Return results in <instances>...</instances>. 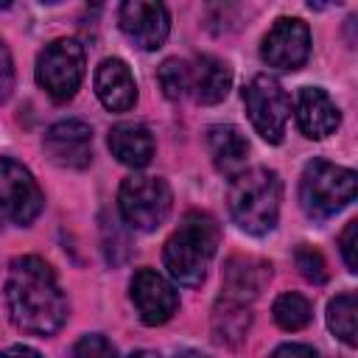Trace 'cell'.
Listing matches in <instances>:
<instances>
[{
  "label": "cell",
  "instance_id": "cell-1",
  "mask_svg": "<svg viewBox=\"0 0 358 358\" xmlns=\"http://www.w3.org/2000/svg\"><path fill=\"white\" fill-rule=\"evenodd\" d=\"M6 305L11 322L34 336L56 333L67 319V299L53 268L36 257H14L6 277Z\"/></svg>",
  "mask_w": 358,
  "mask_h": 358
},
{
  "label": "cell",
  "instance_id": "cell-2",
  "mask_svg": "<svg viewBox=\"0 0 358 358\" xmlns=\"http://www.w3.org/2000/svg\"><path fill=\"white\" fill-rule=\"evenodd\" d=\"M221 241V229L210 213L190 210L179 221L176 232L165 241V268L179 285H201L210 260L215 257Z\"/></svg>",
  "mask_w": 358,
  "mask_h": 358
},
{
  "label": "cell",
  "instance_id": "cell-3",
  "mask_svg": "<svg viewBox=\"0 0 358 358\" xmlns=\"http://www.w3.org/2000/svg\"><path fill=\"white\" fill-rule=\"evenodd\" d=\"M229 215L249 235H266L274 229L282 201V182L268 168H252L232 176L229 185Z\"/></svg>",
  "mask_w": 358,
  "mask_h": 358
},
{
  "label": "cell",
  "instance_id": "cell-4",
  "mask_svg": "<svg viewBox=\"0 0 358 358\" xmlns=\"http://www.w3.org/2000/svg\"><path fill=\"white\" fill-rule=\"evenodd\" d=\"M355 187H358L355 171L324 159H313L305 165L299 179V204L310 218L322 221L344 210L355 199Z\"/></svg>",
  "mask_w": 358,
  "mask_h": 358
},
{
  "label": "cell",
  "instance_id": "cell-5",
  "mask_svg": "<svg viewBox=\"0 0 358 358\" xmlns=\"http://www.w3.org/2000/svg\"><path fill=\"white\" fill-rule=\"evenodd\" d=\"M173 196L165 179L159 176H129L117 190V207L129 227L151 232L171 213Z\"/></svg>",
  "mask_w": 358,
  "mask_h": 358
},
{
  "label": "cell",
  "instance_id": "cell-6",
  "mask_svg": "<svg viewBox=\"0 0 358 358\" xmlns=\"http://www.w3.org/2000/svg\"><path fill=\"white\" fill-rule=\"evenodd\" d=\"M84 78V48L76 39L45 45L36 59V81L53 101H70Z\"/></svg>",
  "mask_w": 358,
  "mask_h": 358
},
{
  "label": "cell",
  "instance_id": "cell-7",
  "mask_svg": "<svg viewBox=\"0 0 358 358\" xmlns=\"http://www.w3.org/2000/svg\"><path fill=\"white\" fill-rule=\"evenodd\" d=\"M243 103L255 131L266 143H280L285 134V123L291 115V98L274 76H255L243 90Z\"/></svg>",
  "mask_w": 358,
  "mask_h": 358
},
{
  "label": "cell",
  "instance_id": "cell-8",
  "mask_svg": "<svg viewBox=\"0 0 358 358\" xmlns=\"http://www.w3.org/2000/svg\"><path fill=\"white\" fill-rule=\"evenodd\" d=\"M42 190L28 168L17 159H0V218L28 227L42 213Z\"/></svg>",
  "mask_w": 358,
  "mask_h": 358
},
{
  "label": "cell",
  "instance_id": "cell-9",
  "mask_svg": "<svg viewBox=\"0 0 358 358\" xmlns=\"http://www.w3.org/2000/svg\"><path fill=\"white\" fill-rule=\"evenodd\" d=\"M310 53V31L296 17H280L263 36L260 56L274 70H296Z\"/></svg>",
  "mask_w": 358,
  "mask_h": 358
},
{
  "label": "cell",
  "instance_id": "cell-10",
  "mask_svg": "<svg viewBox=\"0 0 358 358\" xmlns=\"http://www.w3.org/2000/svg\"><path fill=\"white\" fill-rule=\"evenodd\" d=\"M120 28L140 50H157L171 31V17L162 3L151 0H129L120 6Z\"/></svg>",
  "mask_w": 358,
  "mask_h": 358
},
{
  "label": "cell",
  "instance_id": "cell-11",
  "mask_svg": "<svg viewBox=\"0 0 358 358\" xmlns=\"http://www.w3.org/2000/svg\"><path fill=\"white\" fill-rule=\"evenodd\" d=\"M42 145L59 168L81 171L92 159V129L84 120H59L45 131Z\"/></svg>",
  "mask_w": 358,
  "mask_h": 358
},
{
  "label": "cell",
  "instance_id": "cell-12",
  "mask_svg": "<svg viewBox=\"0 0 358 358\" xmlns=\"http://www.w3.org/2000/svg\"><path fill=\"white\" fill-rule=\"evenodd\" d=\"M131 302H134V308H137V313L145 324H162L179 308V296H176L173 285L162 274H157L154 268L134 271V277H131Z\"/></svg>",
  "mask_w": 358,
  "mask_h": 358
},
{
  "label": "cell",
  "instance_id": "cell-13",
  "mask_svg": "<svg viewBox=\"0 0 358 358\" xmlns=\"http://www.w3.org/2000/svg\"><path fill=\"white\" fill-rule=\"evenodd\" d=\"M95 92L109 112H126L137 101V84L123 59H103L95 70Z\"/></svg>",
  "mask_w": 358,
  "mask_h": 358
},
{
  "label": "cell",
  "instance_id": "cell-14",
  "mask_svg": "<svg viewBox=\"0 0 358 358\" xmlns=\"http://www.w3.org/2000/svg\"><path fill=\"white\" fill-rule=\"evenodd\" d=\"M341 115L336 109V103L330 101V95L319 87H302L296 95V123L302 129L305 137L310 140H322L327 134L336 131Z\"/></svg>",
  "mask_w": 358,
  "mask_h": 358
},
{
  "label": "cell",
  "instance_id": "cell-15",
  "mask_svg": "<svg viewBox=\"0 0 358 358\" xmlns=\"http://www.w3.org/2000/svg\"><path fill=\"white\" fill-rule=\"evenodd\" d=\"M271 277V266L257 257H232L224 268V299L249 305Z\"/></svg>",
  "mask_w": 358,
  "mask_h": 358
},
{
  "label": "cell",
  "instance_id": "cell-16",
  "mask_svg": "<svg viewBox=\"0 0 358 358\" xmlns=\"http://www.w3.org/2000/svg\"><path fill=\"white\" fill-rule=\"evenodd\" d=\"M232 87V70L215 56H199L190 67V90L199 103H221Z\"/></svg>",
  "mask_w": 358,
  "mask_h": 358
},
{
  "label": "cell",
  "instance_id": "cell-17",
  "mask_svg": "<svg viewBox=\"0 0 358 358\" xmlns=\"http://www.w3.org/2000/svg\"><path fill=\"white\" fill-rule=\"evenodd\" d=\"M207 148H210V157H213V165L227 173V176H238L246 165V154H249V143L246 137L235 129V126H227V123H218V126H210L207 129Z\"/></svg>",
  "mask_w": 358,
  "mask_h": 358
},
{
  "label": "cell",
  "instance_id": "cell-18",
  "mask_svg": "<svg viewBox=\"0 0 358 358\" xmlns=\"http://www.w3.org/2000/svg\"><path fill=\"white\" fill-rule=\"evenodd\" d=\"M112 154L129 168H145L154 157V137L140 123H117L109 131Z\"/></svg>",
  "mask_w": 358,
  "mask_h": 358
},
{
  "label": "cell",
  "instance_id": "cell-19",
  "mask_svg": "<svg viewBox=\"0 0 358 358\" xmlns=\"http://www.w3.org/2000/svg\"><path fill=\"white\" fill-rule=\"evenodd\" d=\"M252 324V313H249V305L243 302H232V299H224L215 305V313H213V333L221 344H238L246 330Z\"/></svg>",
  "mask_w": 358,
  "mask_h": 358
},
{
  "label": "cell",
  "instance_id": "cell-20",
  "mask_svg": "<svg viewBox=\"0 0 358 358\" xmlns=\"http://www.w3.org/2000/svg\"><path fill=\"white\" fill-rule=\"evenodd\" d=\"M271 313H274V322L282 330H302L310 322V316H313L310 302L302 294H294V291L280 294L274 299V305H271Z\"/></svg>",
  "mask_w": 358,
  "mask_h": 358
},
{
  "label": "cell",
  "instance_id": "cell-21",
  "mask_svg": "<svg viewBox=\"0 0 358 358\" xmlns=\"http://www.w3.org/2000/svg\"><path fill=\"white\" fill-rule=\"evenodd\" d=\"M327 327L347 344L355 347V294H338L327 305Z\"/></svg>",
  "mask_w": 358,
  "mask_h": 358
},
{
  "label": "cell",
  "instance_id": "cell-22",
  "mask_svg": "<svg viewBox=\"0 0 358 358\" xmlns=\"http://www.w3.org/2000/svg\"><path fill=\"white\" fill-rule=\"evenodd\" d=\"M157 81L162 87V95L171 101H179L190 90V67L182 59H165L157 70Z\"/></svg>",
  "mask_w": 358,
  "mask_h": 358
},
{
  "label": "cell",
  "instance_id": "cell-23",
  "mask_svg": "<svg viewBox=\"0 0 358 358\" xmlns=\"http://www.w3.org/2000/svg\"><path fill=\"white\" fill-rule=\"evenodd\" d=\"M294 263H296V268L305 280H310V282H324L327 280V263H324L322 252H316L313 246L299 243L296 252H294Z\"/></svg>",
  "mask_w": 358,
  "mask_h": 358
},
{
  "label": "cell",
  "instance_id": "cell-24",
  "mask_svg": "<svg viewBox=\"0 0 358 358\" xmlns=\"http://www.w3.org/2000/svg\"><path fill=\"white\" fill-rule=\"evenodd\" d=\"M70 358H117V352H115V347H112L103 336L90 333V336H81V338L73 344Z\"/></svg>",
  "mask_w": 358,
  "mask_h": 358
},
{
  "label": "cell",
  "instance_id": "cell-25",
  "mask_svg": "<svg viewBox=\"0 0 358 358\" xmlns=\"http://www.w3.org/2000/svg\"><path fill=\"white\" fill-rule=\"evenodd\" d=\"M355 238H358V221H350L344 227V232L338 235V246H341V257L347 263L350 271H358V257H355Z\"/></svg>",
  "mask_w": 358,
  "mask_h": 358
},
{
  "label": "cell",
  "instance_id": "cell-26",
  "mask_svg": "<svg viewBox=\"0 0 358 358\" xmlns=\"http://www.w3.org/2000/svg\"><path fill=\"white\" fill-rule=\"evenodd\" d=\"M14 87V64H11V53L0 39V101H6L11 95Z\"/></svg>",
  "mask_w": 358,
  "mask_h": 358
},
{
  "label": "cell",
  "instance_id": "cell-27",
  "mask_svg": "<svg viewBox=\"0 0 358 358\" xmlns=\"http://www.w3.org/2000/svg\"><path fill=\"white\" fill-rule=\"evenodd\" d=\"M268 358H316V352L308 344H280Z\"/></svg>",
  "mask_w": 358,
  "mask_h": 358
},
{
  "label": "cell",
  "instance_id": "cell-28",
  "mask_svg": "<svg viewBox=\"0 0 358 358\" xmlns=\"http://www.w3.org/2000/svg\"><path fill=\"white\" fill-rule=\"evenodd\" d=\"M0 358H42L36 350H31V347H22V344H14V347H8V350H3L0 352Z\"/></svg>",
  "mask_w": 358,
  "mask_h": 358
},
{
  "label": "cell",
  "instance_id": "cell-29",
  "mask_svg": "<svg viewBox=\"0 0 358 358\" xmlns=\"http://www.w3.org/2000/svg\"><path fill=\"white\" fill-rule=\"evenodd\" d=\"M129 358H159L157 352H151V350H137V352H131Z\"/></svg>",
  "mask_w": 358,
  "mask_h": 358
},
{
  "label": "cell",
  "instance_id": "cell-30",
  "mask_svg": "<svg viewBox=\"0 0 358 358\" xmlns=\"http://www.w3.org/2000/svg\"><path fill=\"white\" fill-rule=\"evenodd\" d=\"M176 358H207L204 352H196V350H187V352H182V355H176Z\"/></svg>",
  "mask_w": 358,
  "mask_h": 358
}]
</instances>
